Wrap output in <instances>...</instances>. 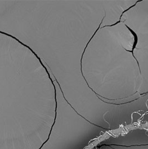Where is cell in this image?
Wrapping results in <instances>:
<instances>
[{"label":"cell","instance_id":"obj_1","mask_svg":"<svg viewBox=\"0 0 148 149\" xmlns=\"http://www.w3.org/2000/svg\"><path fill=\"white\" fill-rule=\"evenodd\" d=\"M125 26H126V27L128 28V29L129 30V31L132 33V34H133V35H134V44H133V48H132V50H128L127 49H126L125 48H124V47H123L127 52H130V53H132V55H133V57H134V58L136 60V61L137 62V64H138V67L139 68V71H140V74H141V70H140V65H139V61H138L136 59V57L135 56L134 54V50L135 49V47H136V44H137V43H138V36H137V35L135 33L134 31L131 29H130V27L128 26L127 25H126L125 24Z\"/></svg>","mask_w":148,"mask_h":149}]
</instances>
